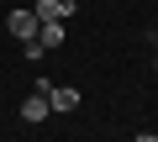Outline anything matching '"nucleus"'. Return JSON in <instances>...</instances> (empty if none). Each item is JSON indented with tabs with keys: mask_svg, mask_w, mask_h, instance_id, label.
Wrapping results in <instances>:
<instances>
[{
	"mask_svg": "<svg viewBox=\"0 0 158 142\" xmlns=\"http://www.w3.org/2000/svg\"><path fill=\"white\" fill-rule=\"evenodd\" d=\"M32 11H37V21H69L74 16V0H37Z\"/></svg>",
	"mask_w": 158,
	"mask_h": 142,
	"instance_id": "obj_2",
	"label": "nucleus"
},
{
	"mask_svg": "<svg viewBox=\"0 0 158 142\" xmlns=\"http://www.w3.org/2000/svg\"><path fill=\"white\" fill-rule=\"evenodd\" d=\"M37 42L42 47H58L63 42V21H37Z\"/></svg>",
	"mask_w": 158,
	"mask_h": 142,
	"instance_id": "obj_5",
	"label": "nucleus"
},
{
	"mask_svg": "<svg viewBox=\"0 0 158 142\" xmlns=\"http://www.w3.org/2000/svg\"><path fill=\"white\" fill-rule=\"evenodd\" d=\"M48 105H53V111H74V105H79V90H69V84H53V90H48Z\"/></svg>",
	"mask_w": 158,
	"mask_h": 142,
	"instance_id": "obj_3",
	"label": "nucleus"
},
{
	"mask_svg": "<svg viewBox=\"0 0 158 142\" xmlns=\"http://www.w3.org/2000/svg\"><path fill=\"white\" fill-rule=\"evenodd\" d=\"M132 142H158V137H153V132H137V137H132Z\"/></svg>",
	"mask_w": 158,
	"mask_h": 142,
	"instance_id": "obj_7",
	"label": "nucleus"
},
{
	"mask_svg": "<svg viewBox=\"0 0 158 142\" xmlns=\"http://www.w3.org/2000/svg\"><path fill=\"white\" fill-rule=\"evenodd\" d=\"M6 32H11L16 42L37 37V11H11V16H6Z\"/></svg>",
	"mask_w": 158,
	"mask_h": 142,
	"instance_id": "obj_1",
	"label": "nucleus"
},
{
	"mask_svg": "<svg viewBox=\"0 0 158 142\" xmlns=\"http://www.w3.org/2000/svg\"><path fill=\"white\" fill-rule=\"evenodd\" d=\"M21 53H27V58H32V63H42V53H48V47H42V42H37V37H27V42H21Z\"/></svg>",
	"mask_w": 158,
	"mask_h": 142,
	"instance_id": "obj_6",
	"label": "nucleus"
},
{
	"mask_svg": "<svg viewBox=\"0 0 158 142\" xmlns=\"http://www.w3.org/2000/svg\"><path fill=\"white\" fill-rule=\"evenodd\" d=\"M48 111H53V105H48V95H42V90H32V100H21V121H42Z\"/></svg>",
	"mask_w": 158,
	"mask_h": 142,
	"instance_id": "obj_4",
	"label": "nucleus"
}]
</instances>
